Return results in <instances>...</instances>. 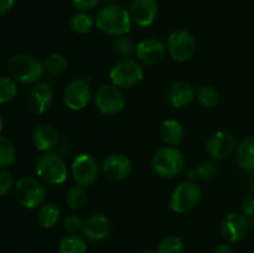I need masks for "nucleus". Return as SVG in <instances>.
Listing matches in <instances>:
<instances>
[{
	"label": "nucleus",
	"instance_id": "nucleus-26",
	"mask_svg": "<svg viewBox=\"0 0 254 253\" xmlns=\"http://www.w3.org/2000/svg\"><path fill=\"white\" fill-rule=\"evenodd\" d=\"M16 161L15 145L7 136L0 135V169L6 170Z\"/></svg>",
	"mask_w": 254,
	"mask_h": 253
},
{
	"label": "nucleus",
	"instance_id": "nucleus-18",
	"mask_svg": "<svg viewBox=\"0 0 254 253\" xmlns=\"http://www.w3.org/2000/svg\"><path fill=\"white\" fill-rule=\"evenodd\" d=\"M54 101V89L46 82H37L29 93V107L35 114H44L49 111Z\"/></svg>",
	"mask_w": 254,
	"mask_h": 253
},
{
	"label": "nucleus",
	"instance_id": "nucleus-43",
	"mask_svg": "<svg viewBox=\"0 0 254 253\" xmlns=\"http://www.w3.org/2000/svg\"><path fill=\"white\" fill-rule=\"evenodd\" d=\"M248 220H250V225L251 227L254 228V215L251 216V217H248Z\"/></svg>",
	"mask_w": 254,
	"mask_h": 253
},
{
	"label": "nucleus",
	"instance_id": "nucleus-9",
	"mask_svg": "<svg viewBox=\"0 0 254 253\" xmlns=\"http://www.w3.org/2000/svg\"><path fill=\"white\" fill-rule=\"evenodd\" d=\"M166 49L174 61L188 62L196 54L197 42L191 32L186 30H176L169 35Z\"/></svg>",
	"mask_w": 254,
	"mask_h": 253
},
{
	"label": "nucleus",
	"instance_id": "nucleus-39",
	"mask_svg": "<svg viewBox=\"0 0 254 253\" xmlns=\"http://www.w3.org/2000/svg\"><path fill=\"white\" fill-rule=\"evenodd\" d=\"M215 253H236V252L231 246L226 245V243H222V245H218L217 247H216Z\"/></svg>",
	"mask_w": 254,
	"mask_h": 253
},
{
	"label": "nucleus",
	"instance_id": "nucleus-29",
	"mask_svg": "<svg viewBox=\"0 0 254 253\" xmlns=\"http://www.w3.org/2000/svg\"><path fill=\"white\" fill-rule=\"evenodd\" d=\"M197 99L206 108H216L220 104L221 96L215 87L205 84L197 89Z\"/></svg>",
	"mask_w": 254,
	"mask_h": 253
},
{
	"label": "nucleus",
	"instance_id": "nucleus-24",
	"mask_svg": "<svg viewBox=\"0 0 254 253\" xmlns=\"http://www.w3.org/2000/svg\"><path fill=\"white\" fill-rule=\"evenodd\" d=\"M88 245L84 236L78 233H68L59 245V253H86Z\"/></svg>",
	"mask_w": 254,
	"mask_h": 253
},
{
	"label": "nucleus",
	"instance_id": "nucleus-31",
	"mask_svg": "<svg viewBox=\"0 0 254 253\" xmlns=\"http://www.w3.org/2000/svg\"><path fill=\"white\" fill-rule=\"evenodd\" d=\"M135 45L133 40L127 35L118 36L114 41V52L119 59H130L133 54H135Z\"/></svg>",
	"mask_w": 254,
	"mask_h": 253
},
{
	"label": "nucleus",
	"instance_id": "nucleus-40",
	"mask_svg": "<svg viewBox=\"0 0 254 253\" xmlns=\"http://www.w3.org/2000/svg\"><path fill=\"white\" fill-rule=\"evenodd\" d=\"M185 178H186V181H191V183H195L196 179L198 178L197 171H196L195 169H188V171L185 173Z\"/></svg>",
	"mask_w": 254,
	"mask_h": 253
},
{
	"label": "nucleus",
	"instance_id": "nucleus-41",
	"mask_svg": "<svg viewBox=\"0 0 254 253\" xmlns=\"http://www.w3.org/2000/svg\"><path fill=\"white\" fill-rule=\"evenodd\" d=\"M248 186H250V190L254 193V171L251 173L250 178H248Z\"/></svg>",
	"mask_w": 254,
	"mask_h": 253
},
{
	"label": "nucleus",
	"instance_id": "nucleus-27",
	"mask_svg": "<svg viewBox=\"0 0 254 253\" xmlns=\"http://www.w3.org/2000/svg\"><path fill=\"white\" fill-rule=\"evenodd\" d=\"M87 202H88V193H87L86 188H83V186H72L67 191L66 203L71 210H82Z\"/></svg>",
	"mask_w": 254,
	"mask_h": 253
},
{
	"label": "nucleus",
	"instance_id": "nucleus-15",
	"mask_svg": "<svg viewBox=\"0 0 254 253\" xmlns=\"http://www.w3.org/2000/svg\"><path fill=\"white\" fill-rule=\"evenodd\" d=\"M104 175L113 181H123L131 173V161L121 153H113L106 156L101 165Z\"/></svg>",
	"mask_w": 254,
	"mask_h": 253
},
{
	"label": "nucleus",
	"instance_id": "nucleus-25",
	"mask_svg": "<svg viewBox=\"0 0 254 253\" xmlns=\"http://www.w3.org/2000/svg\"><path fill=\"white\" fill-rule=\"evenodd\" d=\"M96 26V20L86 11H77L69 19V27L73 32L79 35L88 34Z\"/></svg>",
	"mask_w": 254,
	"mask_h": 253
},
{
	"label": "nucleus",
	"instance_id": "nucleus-37",
	"mask_svg": "<svg viewBox=\"0 0 254 253\" xmlns=\"http://www.w3.org/2000/svg\"><path fill=\"white\" fill-rule=\"evenodd\" d=\"M241 208H242V213H245L247 217L254 215V193L243 198L242 203H241Z\"/></svg>",
	"mask_w": 254,
	"mask_h": 253
},
{
	"label": "nucleus",
	"instance_id": "nucleus-44",
	"mask_svg": "<svg viewBox=\"0 0 254 253\" xmlns=\"http://www.w3.org/2000/svg\"><path fill=\"white\" fill-rule=\"evenodd\" d=\"M140 253H158L156 251H153V250H143Z\"/></svg>",
	"mask_w": 254,
	"mask_h": 253
},
{
	"label": "nucleus",
	"instance_id": "nucleus-30",
	"mask_svg": "<svg viewBox=\"0 0 254 253\" xmlns=\"http://www.w3.org/2000/svg\"><path fill=\"white\" fill-rule=\"evenodd\" d=\"M158 253H184L185 252V243H184L183 238L179 236H166L165 238L161 240L159 243Z\"/></svg>",
	"mask_w": 254,
	"mask_h": 253
},
{
	"label": "nucleus",
	"instance_id": "nucleus-6",
	"mask_svg": "<svg viewBox=\"0 0 254 253\" xmlns=\"http://www.w3.org/2000/svg\"><path fill=\"white\" fill-rule=\"evenodd\" d=\"M111 81L121 89H129L138 86L144 78V68L135 59H122L112 67Z\"/></svg>",
	"mask_w": 254,
	"mask_h": 253
},
{
	"label": "nucleus",
	"instance_id": "nucleus-22",
	"mask_svg": "<svg viewBox=\"0 0 254 253\" xmlns=\"http://www.w3.org/2000/svg\"><path fill=\"white\" fill-rule=\"evenodd\" d=\"M236 161L242 170L254 171V136L243 139L236 149Z\"/></svg>",
	"mask_w": 254,
	"mask_h": 253
},
{
	"label": "nucleus",
	"instance_id": "nucleus-10",
	"mask_svg": "<svg viewBox=\"0 0 254 253\" xmlns=\"http://www.w3.org/2000/svg\"><path fill=\"white\" fill-rule=\"evenodd\" d=\"M71 173L77 185L87 188L93 185L98 179L99 164L92 154H78L72 161Z\"/></svg>",
	"mask_w": 254,
	"mask_h": 253
},
{
	"label": "nucleus",
	"instance_id": "nucleus-23",
	"mask_svg": "<svg viewBox=\"0 0 254 253\" xmlns=\"http://www.w3.org/2000/svg\"><path fill=\"white\" fill-rule=\"evenodd\" d=\"M60 215H61V211H60L59 206L55 202H52V201H46L39 208L37 221H39V223L42 227L50 230V228H54L59 223Z\"/></svg>",
	"mask_w": 254,
	"mask_h": 253
},
{
	"label": "nucleus",
	"instance_id": "nucleus-13",
	"mask_svg": "<svg viewBox=\"0 0 254 253\" xmlns=\"http://www.w3.org/2000/svg\"><path fill=\"white\" fill-rule=\"evenodd\" d=\"M237 139L231 131L220 130L210 136L206 143V151L213 160H223L237 149Z\"/></svg>",
	"mask_w": 254,
	"mask_h": 253
},
{
	"label": "nucleus",
	"instance_id": "nucleus-34",
	"mask_svg": "<svg viewBox=\"0 0 254 253\" xmlns=\"http://www.w3.org/2000/svg\"><path fill=\"white\" fill-rule=\"evenodd\" d=\"M197 171L198 179H202V180H210V179L215 178L218 173V166L215 161H203L196 169Z\"/></svg>",
	"mask_w": 254,
	"mask_h": 253
},
{
	"label": "nucleus",
	"instance_id": "nucleus-3",
	"mask_svg": "<svg viewBox=\"0 0 254 253\" xmlns=\"http://www.w3.org/2000/svg\"><path fill=\"white\" fill-rule=\"evenodd\" d=\"M185 168V156L175 146H163L151 158V169L161 179H174Z\"/></svg>",
	"mask_w": 254,
	"mask_h": 253
},
{
	"label": "nucleus",
	"instance_id": "nucleus-35",
	"mask_svg": "<svg viewBox=\"0 0 254 253\" xmlns=\"http://www.w3.org/2000/svg\"><path fill=\"white\" fill-rule=\"evenodd\" d=\"M83 222L84 221L79 216L72 213L64 218V228L67 233H78L83 228Z\"/></svg>",
	"mask_w": 254,
	"mask_h": 253
},
{
	"label": "nucleus",
	"instance_id": "nucleus-2",
	"mask_svg": "<svg viewBox=\"0 0 254 253\" xmlns=\"http://www.w3.org/2000/svg\"><path fill=\"white\" fill-rule=\"evenodd\" d=\"M10 76L22 84H36L45 73L44 62L29 54H16L9 60Z\"/></svg>",
	"mask_w": 254,
	"mask_h": 253
},
{
	"label": "nucleus",
	"instance_id": "nucleus-33",
	"mask_svg": "<svg viewBox=\"0 0 254 253\" xmlns=\"http://www.w3.org/2000/svg\"><path fill=\"white\" fill-rule=\"evenodd\" d=\"M14 175L9 170L0 171V196H7L15 189Z\"/></svg>",
	"mask_w": 254,
	"mask_h": 253
},
{
	"label": "nucleus",
	"instance_id": "nucleus-8",
	"mask_svg": "<svg viewBox=\"0 0 254 253\" xmlns=\"http://www.w3.org/2000/svg\"><path fill=\"white\" fill-rule=\"evenodd\" d=\"M93 101L101 113L107 116H116L126 108V97L119 87L103 84L93 94Z\"/></svg>",
	"mask_w": 254,
	"mask_h": 253
},
{
	"label": "nucleus",
	"instance_id": "nucleus-7",
	"mask_svg": "<svg viewBox=\"0 0 254 253\" xmlns=\"http://www.w3.org/2000/svg\"><path fill=\"white\" fill-rule=\"evenodd\" d=\"M201 189L196 183L184 181L180 185L176 186L170 197V208L175 213L184 215L190 211L195 210L201 201Z\"/></svg>",
	"mask_w": 254,
	"mask_h": 253
},
{
	"label": "nucleus",
	"instance_id": "nucleus-32",
	"mask_svg": "<svg viewBox=\"0 0 254 253\" xmlns=\"http://www.w3.org/2000/svg\"><path fill=\"white\" fill-rule=\"evenodd\" d=\"M16 94V81L12 77H0V104L12 101Z\"/></svg>",
	"mask_w": 254,
	"mask_h": 253
},
{
	"label": "nucleus",
	"instance_id": "nucleus-4",
	"mask_svg": "<svg viewBox=\"0 0 254 253\" xmlns=\"http://www.w3.org/2000/svg\"><path fill=\"white\" fill-rule=\"evenodd\" d=\"M36 175L47 185H61L67 180V165L56 151L42 153L36 160Z\"/></svg>",
	"mask_w": 254,
	"mask_h": 253
},
{
	"label": "nucleus",
	"instance_id": "nucleus-38",
	"mask_svg": "<svg viewBox=\"0 0 254 253\" xmlns=\"http://www.w3.org/2000/svg\"><path fill=\"white\" fill-rule=\"evenodd\" d=\"M15 0H0V16L7 14L12 9Z\"/></svg>",
	"mask_w": 254,
	"mask_h": 253
},
{
	"label": "nucleus",
	"instance_id": "nucleus-28",
	"mask_svg": "<svg viewBox=\"0 0 254 253\" xmlns=\"http://www.w3.org/2000/svg\"><path fill=\"white\" fill-rule=\"evenodd\" d=\"M68 67V61L61 54H51L45 59L44 68L45 72L50 76H60L64 73Z\"/></svg>",
	"mask_w": 254,
	"mask_h": 253
},
{
	"label": "nucleus",
	"instance_id": "nucleus-42",
	"mask_svg": "<svg viewBox=\"0 0 254 253\" xmlns=\"http://www.w3.org/2000/svg\"><path fill=\"white\" fill-rule=\"evenodd\" d=\"M101 1H103L106 5H114L117 0H101Z\"/></svg>",
	"mask_w": 254,
	"mask_h": 253
},
{
	"label": "nucleus",
	"instance_id": "nucleus-19",
	"mask_svg": "<svg viewBox=\"0 0 254 253\" xmlns=\"http://www.w3.org/2000/svg\"><path fill=\"white\" fill-rule=\"evenodd\" d=\"M31 140L39 151H42V153L52 151V149L56 148L59 144V131L49 123L39 124L32 131Z\"/></svg>",
	"mask_w": 254,
	"mask_h": 253
},
{
	"label": "nucleus",
	"instance_id": "nucleus-1",
	"mask_svg": "<svg viewBox=\"0 0 254 253\" xmlns=\"http://www.w3.org/2000/svg\"><path fill=\"white\" fill-rule=\"evenodd\" d=\"M94 20L99 31L116 37L128 35L133 24L128 10L117 4L104 5L97 12Z\"/></svg>",
	"mask_w": 254,
	"mask_h": 253
},
{
	"label": "nucleus",
	"instance_id": "nucleus-17",
	"mask_svg": "<svg viewBox=\"0 0 254 253\" xmlns=\"http://www.w3.org/2000/svg\"><path fill=\"white\" fill-rule=\"evenodd\" d=\"M158 12V0H133L129 9L131 21L140 27L150 26L155 21Z\"/></svg>",
	"mask_w": 254,
	"mask_h": 253
},
{
	"label": "nucleus",
	"instance_id": "nucleus-45",
	"mask_svg": "<svg viewBox=\"0 0 254 253\" xmlns=\"http://www.w3.org/2000/svg\"><path fill=\"white\" fill-rule=\"evenodd\" d=\"M1 129H2V118L1 116H0V131H1Z\"/></svg>",
	"mask_w": 254,
	"mask_h": 253
},
{
	"label": "nucleus",
	"instance_id": "nucleus-16",
	"mask_svg": "<svg viewBox=\"0 0 254 253\" xmlns=\"http://www.w3.org/2000/svg\"><path fill=\"white\" fill-rule=\"evenodd\" d=\"M111 230L112 226L108 217L102 213H94V215L89 216L87 220H84L82 233L87 241L97 243L107 240L111 235Z\"/></svg>",
	"mask_w": 254,
	"mask_h": 253
},
{
	"label": "nucleus",
	"instance_id": "nucleus-21",
	"mask_svg": "<svg viewBox=\"0 0 254 253\" xmlns=\"http://www.w3.org/2000/svg\"><path fill=\"white\" fill-rule=\"evenodd\" d=\"M160 138L161 140L169 146H178L183 143L185 136V129L180 122L175 119L164 121L160 126Z\"/></svg>",
	"mask_w": 254,
	"mask_h": 253
},
{
	"label": "nucleus",
	"instance_id": "nucleus-46",
	"mask_svg": "<svg viewBox=\"0 0 254 253\" xmlns=\"http://www.w3.org/2000/svg\"><path fill=\"white\" fill-rule=\"evenodd\" d=\"M17 253H31V252H17Z\"/></svg>",
	"mask_w": 254,
	"mask_h": 253
},
{
	"label": "nucleus",
	"instance_id": "nucleus-11",
	"mask_svg": "<svg viewBox=\"0 0 254 253\" xmlns=\"http://www.w3.org/2000/svg\"><path fill=\"white\" fill-rule=\"evenodd\" d=\"M91 87L83 78H74L66 84L64 91V102L71 111L78 112L86 108L91 101Z\"/></svg>",
	"mask_w": 254,
	"mask_h": 253
},
{
	"label": "nucleus",
	"instance_id": "nucleus-12",
	"mask_svg": "<svg viewBox=\"0 0 254 253\" xmlns=\"http://www.w3.org/2000/svg\"><path fill=\"white\" fill-rule=\"evenodd\" d=\"M250 228V220L245 213L231 212L223 218L221 233L227 242L237 243L247 237Z\"/></svg>",
	"mask_w": 254,
	"mask_h": 253
},
{
	"label": "nucleus",
	"instance_id": "nucleus-36",
	"mask_svg": "<svg viewBox=\"0 0 254 253\" xmlns=\"http://www.w3.org/2000/svg\"><path fill=\"white\" fill-rule=\"evenodd\" d=\"M101 0H71L72 5L77 11H86L93 10L97 5L99 4Z\"/></svg>",
	"mask_w": 254,
	"mask_h": 253
},
{
	"label": "nucleus",
	"instance_id": "nucleus-20",
	"mask_svg": "<svg viewBox=\"0 0 254 253\" xmlns=\"http://www.w3.org/2000/svg\"><path fill=\"white\" fill-rule=\"evenodd\" d=\"M196 96V91L191 83L186 81H176L169 87L168 89V102L171 107L176 109L184 108L189 106L193 101Z\"/></svg>",
	"mask_w": 254,
	"mask_h": 253
},
{
	"label": "nucleus",
	"instance_id": "nucleus-5",
	"mask_svg": "<svg viewBox=\"0 0 254 253\" xmlns=\"http://www.w3.org/2000/svg\"><path fill=\"white\" fill-rule=\"evenodd\" d=\"M15 198L25 208L41 207L47 200V190L44 184L31 176L20 178L15 184Z\"/></svg>",
	"mask_w": 254,
	"mask_h": 253
},
{
	"label": "nucleus",
	"instance_id": "nucleus-14",
	"mask_svg": "<svg viewBox=\"0 0 254 253\" xmlns=\"http://www.w3.org/2000/svg\"><path fill=\"white\" fill-rule=\"evenodd\" d=\"M166 46L158 39L148 37L136 45V60L146 66H155L160 63L166 55Z\"/></svg>",
	"mask_w": 254,
	"mask_h": 253
}]
</instances>
